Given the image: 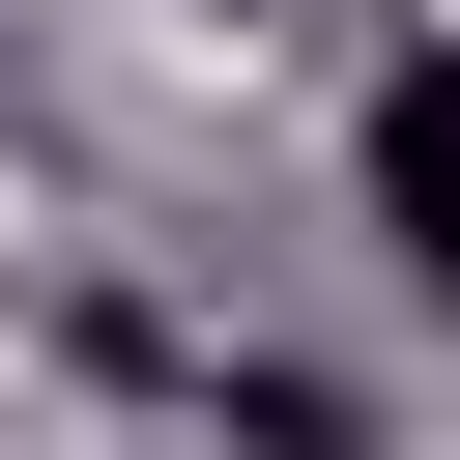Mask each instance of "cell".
I'll list each match as a JSON object with an SVG mask.
<instances>
[{"label":"cell","mask_w":460,"mask_h":460,"mask_svg":"<svg viewBox=\"0 0 460 460\" xmlns=\"http://www.w3.org/2000/svg\"><path fill=\"white\" fill-rule=\"evenodd\" d=\"M345 172H374V259L460 288V58H374V144H345Z\"/></svg>","instance_id":"1"},{"label":"cell","mask_w":460,"mask_h":460,"mask_svg":"<svg viewBox=\"0 0 460 460\" xmlns=\"http://www.w3.org/2000/svg\"><path fill=\"white\" fill-rule=\"evenodd\" d=\"M230 460H374V431H345L316 374H230Z\"/></svg>","instance_id":"2"}]
</instances>
